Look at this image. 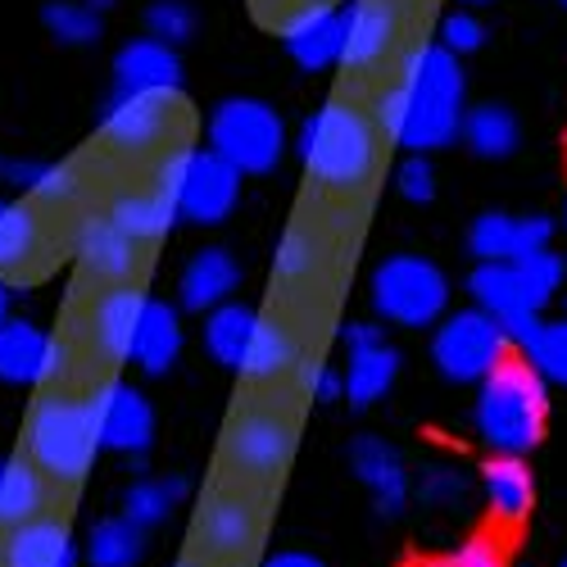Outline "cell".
Listing matches in <instances>:
<instances>
[{
    "mask_svg": "<svg viewBox=\"0 0 567 567\" xmlns=\"http://www.w3.org/2000/svg\"><path fill=\"white\" fill-rule=\"evenodd\" d=\"M549 241H554V218H545V214L513 218V259L540 255V250H549Z\"/></svg>",
    "mask_w": 567,
    "mask_h": 567,
    "instance_id": "43",
    "label": "cell"
},
{
    "mask_svg": "<svg viewBox=\"0 0 567 567\" xmlns=\"http://www.w3.org/2000/svg\"><path fill=\"white\" fill-rule=\"evenodd\" d=\"M69 341L41 332L28 318L0 322V382L6 386H51L69 372Z\"/></svg>",
    "mask_w": 567,
    "mask_h": 567,
    "instance_id": "10",
    "label": "cell"
},
{
    "mask_svg": "<svg viewBox=\"0 0 567 567\" xmlns=\"http://www.w3.org/2000/svg\"><path fill=\"white\" fill-rule=\"evenodd\" d=\"M513 268H517V281H523V291H527V305L540 313L554 296H558V287H563V277H567V268H563V259L554 255V250H540V255H523V259H513Z\"/></svg>",
    "mask_w": 567,
    "mask_h": 567,
    "instance_id": "36",
    "label": "cell"
},
{
    "mask_svg": "<svg viewBox=\"0 0 567 567\" xmlns=\"http://www.w3.org/2000/svg\"><path fill=\"white\" fill-rule=\"evenodd\" d=\"M255 532H259L255 504L246 495H218L200 513V545L214 558H241L255 545Z\"/></svg>",
    "mask_w": 567,
    "mask_h": 567,
    "instance_id": "23",
    "label": "cell"
},
{
    "mask_svg": "<svg viewBox=\"0 0 567 567\" xmlns=\"http://www.w3.org/2000/svg\"><path fill=\"white\" fill-rule=\"evenodd\" d=\"M467 250L477 264H499V259H513V218L508 214H482L472 218L467 227Z\"/></svg>",
    "mask_w": 567,
    "mask_h": 567,
    "instance_id": "37",
    "label": "cell"
},
{
    "mask_svg": "<svg viewBox=\"0 0 567 567\" xmlns=\"http://www.w3.org/2000/svg\"><path fill=\"white\" fill-rule=\"evenodd\" d=\"M395 192L409 205H432L436 200V168H432V159L427 155H409L395 168Z\"/></svg>",
    "mask_w": 567,
    "mask_h": 567,
    "instance_id": "42",
    "label": "cell"
},
{
    "mask_svg": "<svg viewBox=\"0 0 567 567\" xmlns=\"http://www.w3.org/2000/svg\"><path fill=\"white\" fill-rule=\"evenodd\" d=\"M467 291L477 300V309H486L513 346H532L536 332H540V313L527 305V291L523 281H517V268L513 259H499V264H477L467 277Z\"/></svg>",
    "mask_w": 567,
    "mask_h": 567,
    "instance_id": "14",
    "label": "cell"
},
{
    "mask_svg": "<svg viewBox=\"0 0 567 567\" xmlns=\"http://www.w3.org/2000/svg\"><path fill=\"white\" fill-rule=\"evenodd\" d=\"M513 354V341L486 309H458L441 318L432 337V363L445 382H486V377Z\"/></svg>",
    "mask_w": 567,
    "mask_h": 567,
    "instance_id": "8",
    "label": "cell"
},
{
    "mask_svg": "<svg viewBox=\"0 0 567 567\" xmlns=\"http://www.w3.org/2000/svg\"><path fill=\"white\" fill-rule=\"evenodd\" d=\"M186 499V482L182 477H146V482H136V486H127V495H123V517L127 523H136L141 532H151V527H159L164 517L177 508Z\"/></svg>",
    "mask_w": 567,
    "mask_h": 567,
    "instance_id": "32",
    "label": "cell"
},
{
    "mask_svg": "<svg viewBox=\"0 0 567 567\" xmlns=\"http://www.w3.org/2000/svg\"><path fill=\"white\" fill-rule=\"evenodd\" d=\"M563 6H567V0H563Z\"/></svg>",
    "mask_w": 567,
    "mask_h": 567,
    "instance_id": "57",
    "label": "cell"
},
{
    "mask_svg": "<svg viewBox=\"0 0 567 567\" xmlns=\"http://www.w3.org/2000/svg\"><path fill=\"white\" fill-rule=\"evenodd\" d=\"M0 567H78L73 532L45 513L23 527H10L6 545H0Z\"/></svg>",
    "mask_w": 567,
    "mask_h": 567,
    "instance_id": "19",
    "label": "cell"
},
{
    "mask_svg": "<svg viewBox=\"0 0 567 567\" xmlns=\"http://www.w3.org/2000/svg\"><path fill=\"white\" fill-rule=\"evenodd\" d=\"M350 463L359 472V482L372 491L377 508H382V513H400L404 508V499H409V472H404L400 454L386 441H377V436L354 441Z\"/></svg>",
    "mask_w": 567,
    "mask_h": 567,
    "instance_id": "25",
    "label": "cell"
},
{
    "mask_svg": "<svg viewBox=\"0 0 567 567\" xmlns=\"http://www.w3.org/2000/svg\"><path fill=\"white\" fill-rule=\"evenodd\" d=\"M10 318V287H6V277H0V322Z\"/></svg>",
    "mask_w": 567,
    "mask_h": 567,
    "instance_id": "49",
    "label": "cell"
},
{
    "mask_svg": "<svg viewBox=\"0 0 567 567\" xmlns=\"http://www.w3.org/2000/svg\"><path fill=\"white\" fill-rule=\"evenodd\" d=\"M441 45H445V51L450 55H472V51H482V45H486V23L477 19V14H472V10H454V14H445L441 19Z\"/></svg>",
    "mask_w": 567,
    "mask_h": 567,
    "instance_id": "41",
    "label": "cell"
},
{
    "mask_svg": "<svg viewBox=\"0 0 567 567\" xmlns=\"http://www.w3.org/2000/svg\"><path fill=\"white\" fill-rule=\"evenodd\" d=\"M372 309L391 327H432L450 309V277L422 255H391L372 272Z\"/></svg>",
    "mask_w": 567,
    "mask_h": 567,
    "instance_id": "6",
    "label": "cell"
},
{
    "mask_svg": "<svg viewBox=\"0 0 567 567\" xmlns=\"http://www.w3.org/2000/svg\"><path fill=\"white\" fill-rule=\"evenodd\" d=\"M86 400H91V413H96L101 450H114V454H146L151 450V441H155V409H151V400L141 395L132 382L110 377V382H101Z\"/></svg>",
    "mask_w": 567,
    "mask_h": 567,
    "instance_id": "12",
    "label": "cell"
},
{
    "mask_svg": "<svg viewBox=\"0 0 567 567\" xmlns=\"http://www.w3.org/2000/svg\"><path fill=\"white\" fill-rule=\"evenodd\" d=\"M41 23L60 45H91L101 41V14L86 6V0H51L41 10Z\"/></svg>",
    "mask_w": 567,
    "mask_h": 567,
    "instance_id": "35",
    "label": "cell"
},
{
    "mask_svg": "<svg viewBox=\"0 0 567 567\" xmlns=\"http://www.w3.org/2000/svg\"><path fill=\"white\" fill-rule=\"evenodd\" d=\"M209 151L223 155L241 177L272 173L287 151V127L277 110L259 96H227L209 114Z\"/></svg>",
    "mask_w": 567,
    "mask_h": 567,
    "instance_id": "7",
    "label": "cell"
},
{
    "mask_svg": "<svg viewBox=\"0 0 567 567\" xmlns=\"http://www.w3.org/2000/svg\"><path fill=\"white\" fill-rule=\"evenodd\" d=\"M395 37H400V10H395V0H350L341 64L350 73L382 69L386 55L395 51Z\"/></svg>",
    "mask_w": 567,
    "mask_h": 567,
    "instance_id": "16",
    "label": "cell"
},
{
    "mask_svg": "<svg viewBox=\"0 0 567 567\" xmlns=\"http://www.w3.org/2000/svg\"><path fill=\"white\" fill-rule=\"evenodd\" d=\"M300 164L327 196H359L377 173V123L354 101H327L300 127Z\"/></svg>",
    "mask_w": 567,
    "mask_h": 567,
    "instance_id": "2",
    "label": "cell"
},
{
    "mask_svg": "<svg viewBox=\"0 0 567 567\" xmlns=\"http://www.w3.org/2000/svg\"><path fill=\"white\" fill-rule=\"evenodd\" d=\"M146 32L155 41H168V45H182L196 37V10L186 0H155L146 10Z\"/></svg>",
    "mask_w": 567,
    "mask_h": 567,
    "instance_id": "39",
    "label": "cell"
},
{
    "mask_svg": "<svg viewBox=\"0 0 567 567\" xmlns=\"http://www.w3.org/2000/svg\"><path fill=\"white\" fill-rule=\"evenodd\" d=\"M173 132V96L151 91H114L101 110V136L118 155H146Z\"/></svg>",
    "mask_w": 567,
    "mask_h": 567,
    "instance_id": "13",
    "label": "cell"
},
{
    "mask_svg": "<svg viewBox=\"0 0 567 567\" xmlns=\"http://www.w3.org/2000/svg\"><path fill=\"white\" fill-rule=\"evenodd\" d=\"M177 567H205V563H196V558H186V563H177Z\"/></svg>",
    "mask_w": 567,
    "mask_h": 567,
    "instance_id": "54",
    "label": "cell"
},
{
    "mask_svg": "<svg viewBox=\"0 0 567 567\" xmlns=\"http://www.w3.org/2000/svg\"><path fill=\"white\" fill-rule=\"evenodd\" d=\"M146 291L132 287V281H118L110 287L96 309H91V341L110 363H132V341H136V322L146 313Z\"/></svg>",
    "mask_w": 567,
    "mask_h": 567,
    "instance_id": "18",
    "label": "cell"
},
{
    "mask_svg": "<svg viewBox=\"0 0 567 567\" xmlns=\"http://www.w3.org/2000/svg\"><path fill=\"white\" fill-rule=\"evenodd\" d=\"M277 6H281V10H287V6H305V0H277Z\"/></svg>",
    "mask_w": 567,
    "mask_h": 567,
    "instance_id": "52",
    "label": "cell"
},
{
    "mask_svg": "<svg viewBox=\"0 0 567 567\" xmlns=\"http://www.w3.org/2000/svg\"><path fill=\"white\" fill-rule=\"evenodd\" d=\"M296 450V427L291 417L281 409H246L241 417L231 422L227 432V463L241 472V477H255V482H268L287 467Z\"/></svg>",
    "mask_w": 567,
    "mask_h": 567,
    "instance_id": "9",
    "label": "cell"
},
{
    "mask_svg": "<svg viewBox=\"0 0 567 567\" xmlns=\"http://www.w3.org/2000/svg\"><path fill=\"white\" fill-rule=\"evenodd\" d=\"M182 354V318L164 300H146V313L136 322V341H132V363L151 377H164Z\"/></svg>",
    "mask_w": 567,
    "mask_h": 567,
    "instance_id": "26",
    "label": "cell"
},
{
    "mask_svg": "<svg viewBox=\"0 0 567 567\" xmlns=\"http://www.w3.org/2000/svg\"><path fill=\"white\" fill-rule=\"evenodd\" d=\"M86 563L91 567H136L141 563V527L127 523L123 513L96 523L86 540Z\"/></svg>",
    "mask_w": 567,
    "mask_h": 567,
    "instance_id": "33",
    "label": "cell"
},
{
    "mask_svg": "<svg viewBox=\"0 0 567 567\" xmlns=\"http://www.w3.org/2000/svg\"><path fill=\"white\" fill-rule=\"evenodd\" d=\"M563 567H567V558H563Z\"/></svg>",
    "mask_w": 567,
    "mask_h": 567,
    "instance_id": "56",
    "label": "cell"
},
{
    "mask_svg": "<svg viewBox=\"0 0 567 567\" xmlns=\"http://www.w3.org/2000/svg\"><path fill=\"white\" fill-rule=\"evenodd\" d=\"M236 287H241V264H236L231 250H223V246L196 250L192 259H186L182 277H177L182 309H196V313H209V309L227 305Z\"/></svg>",
    "mask_w": 567,
    "mask_h": 567,
    "instance_id": "20",
    "label": "cell"
},
{
    "mask_svg": "<svg viewBox=\"0 0 567 567\" xmlns=\"http://www.w3.org/2000/svg\"><path fill=\"white\" fill-rule=\"evenodd\" d=\"M346 346L350 350H363V346H377V341H386L382 337V327H377V322H346Z\"/></svg>",
    "mask_w": 567,
    "mask_h": 567,
    "instance_id": "46",
    "label": "cell"
},
{
    "mask_svg": "<svg viewBox=\"0 0 567 567\" xmlns=\"http://www.w3.org/2000/svg\"><path fill=\"white\" fill-rule=\"evenodd\" d=\"M427 495L432 499H463V477H454V472H441V477L427 482Z\"/></svg>",
    "mask_w": 567,
    "mask_h": 567,
    "instance_id": "47",
    "label": "cell"
},
{
    "mask_svg": "<svg viewBox=\"0 0 567 567\" xmlns=\"http://www.w3.org/2000/svg\"><path fill=\"white\" fill-rule=\"evenodd\" d=\"M318 255H322V241H318V231L296 223L281 231V241H277V255H272V272L277 281H287V287H296V281L313 277L318 268Z\"/></svg>",
    "mask_w": 567,
    "mask_h": 567,
    "instance_id": "34",
    "label": "cell"
},
{
    "mask_svg": "<svg viewBox=\"0 0 567 567\" xmlns=\"http://www.w3.org/2000/svg\"><path fill=\"white\" fill-rule=\"evenodd\" d=\"M41 218L28 200H0V277L23 272L41 255Z\"/></svg>",
    "mask_w": 567,
    "mask_h": 567,
    "instance_id": "31",
    "label": "cell"
},
{
    "mask_svg": "<svg viewBox=\"0 0 567 567\" xmlns=\"http://www.w3.org/2000/svg\"><path fill=\"white\" fill-rule=\"evenodd\" d=\"M482 491H486L495 523H504V527H517L536 504V477L523 463V454H495L482 467Z\"/></svg>",
    "mask_w": 567,
    "mask_h": 567,
    "instance_id": "22",
    "label": "cell"
},
{
    "mask_svg": "<svg viewBox=\"0 0 567 567\" xmlns=\"http://www.w3.org/2000/svg\"><path fill=\"white\" fill-rule=\"evenodd\" d=\"M136 246H155V241H164V236L177 227V205L159 192V186L151 182V186H127V192H118L114 200H110V209H105Z\"/></svg>",
    "mask_w": 567,
    "mask_h": 567,
    "instance_id": "21",
    "label": "cell"
},
{
    "mask_svg": "<svg viewBox=\"0 0 567 567\" xmlns=\"http://www.w3.org/2000/svg\"><path fill=\"white\" fill-rule=\"evenodd\" d=\"M346 377V395L354 409H368L372 400H382L395 377H400V350L377 341V346H363V350H350V368L341 372Z\"/></svg>",
    "mask_w": 567,
    "mask_h": 567,
    "instance_id": "28",
    "label": "cell"
},
{
    "mask_svg": "<svg viewBox=\"0 0 567 567\" xmlns=\"http://www.w3.org/2000/svg\"><path fill=\"white\" fill-rule=\"evenodd\" d=\"M82 192V173L73 164H41L37 177L28 182V196L41 205H69Z\"/></svg>",
    "mask_w": 567,
    "mask_h": 567,
    "instance_id": "40",
    "label": "cell"
},
{
    "mask_svg": "<svg viewBox=\"0 0 567 567\" xmlns=\"http://www.w3.org/2000/svg\"><path fill=\"white\" fill-rule=\"evenodd\" d=\"M463 6H495V0H463Z\"/></svg>",
    "mask_w": 567,
    "mask_h": 567,
    "instance_id": "53",
    "label": "cell"
},
{
    "mask_svg": "<svg viewBox=\"0 0 567 567\" xmlns=\"http://www.w3.org/2000/svg\"><path fill=\"white\" fill-rule=\"evenodd\" d=\"M255 322H259V313L246 309V305H236V300L209 309V313H205V350H209V359L223 363V368L241 372V359H246V346H250Z\"/></svg>",
    "mask_w": 567,
    "mask_h": 567,
    "instance_id": "30",
    "label": "cell"
},
{
    "mask_svg": "<svg viewBox=\"0 0 567 567\" xmlns=\"http://www.w3.org/2000/svg\"><path fill=\"white\" fill-rule=\"evenodd\" d=\"M114 82L118 91H151V96H177L182 91V60L177 45L155 41V37H136L118 45L114 55Z\"/></svg>",
    "mask_w": 567,
    "mask_h": 567,
    "instance_id": "17",
    "label": "cell"
},
{
    "mask_svg": "<svg viewBox=\"0 0 567 567\" xmlns=\"http://www.w3.org/2000/svg\"><path fill=\"white\" fill-rule=\"evenodd\" d=\"M417 567H454L450 558H427V563H417Z\"/></svg>",
    "mask_w": 567,
    "mask_h": 567,
    "instance_id": "51",
    "label": "cell"
},
{
    "mask_svg": "<svg viewBox=\"0 0 567 567\" xmlns=\"http://www.w3.org/2000/svg\"><path fill=\"white\" fill-rule=\"evenodd\" d=\"M45 499H51V482L28 454L0 458V527L32 523V517H41Z\"/></svg>",
    "mask_w": 567,
    "mask_h": 567,
    "instance_id": "24",
    "label": "cell"
},
{
    "mask_svg": "<svg viewBox=\"0 0 567 567\" xmlns=\"http://www.w3.org/2000/svg\"><path fill=\"white\" fill-rule=\"evenodd\" d=\"M527 359H532V368L545 377V382L567 386V318L540 322L536 341L527 346Z\"/></svg>",
    "mask_w": 567,
    "mask_h": 567,
    "instance_id": "38",
    "label": "cell"
},
{
    "mask_svg": "<svg viewBox=\"0 0 567 567\" xmlns=\"http://www.w3.org/2000/svg\"><path fill=\"white\" fill-rule=\"evenodd\" d=\"M454 567H504V549L495 536H472L450 554Z\"/></svg>",
    "mask_w": 567,
    "mask_h": 567,
    "instance_id": "44",
    "label": "cell"
},
{
    "mask_svg": "<svg viewBox=\"0 0 567 567\" xmlns=\"http://www.w3.org/2000/svg\"><path fill=\"white\" fill-rule=\"evenodd\" d=\"M305 391L318 400V404H332V400H341L346 395V377L337 372V368H327V363H305Z\"/></svg>",
    "mask_w": 567,
    "mask_h": 567,
    "instance_id": "45",
    "label": "cell"
},
{
    "mask_svg": "<svg viewBox=\"0 0 567 567\" xmlns=\"http://www.w3.org/2000/svg\"><path fill=\"white\" fill-rule=\"evenodd\" d=\"M264 567H327L322 558H313V554H300V549H287V554H272Z\"/></svg>",
    "mask_w": 567,
    "mask_h": 567,
    "instance_id": "48",
    "label": "cell"
},
{
    "mask_svg": "<svg viewBox=\"0 0 567 567\" xmlns=\"http://www.w3.org/2000/svg\"><path fill=\"white\" fill-rule=\"evenodd\" d=\"M467 114V82L458 55L441 41H417L400 55L395 82L377 91L372 123L386 141L404 146L409 155H432L463 132Z\"/></svg>",
    "mask_w": 567,
    "mask_h": 567,
    "instance_id": "1",
    "label": "cell"
},
{
    "mask_svg": "<svg viewBox=\"0 0 567 567\" xmlns=\"http://www.w3.org/2000/svg\"><path fill=\"white\" fill-rule=\"evenodd\" d=\"M296 363H300V341L291 327L281 318H259L250 332V346H246V359H241V372L250 382H277V377H287Z\"/></svg>",
    "mask_w": 567,
    "mask_h": 567,
    "instance_id": "27",
    "label": "cell"
},
{
    "mask_svg": "<svg viewBox=\"0 0 567 567\" xmlns=\"http://www.w3.org/2000/svg\"><path fill=\"white\" fill-rule=\"evenodd\" d=\"M563 223H567V200H563Z\"/></svg>",
    "mask_w": 567,
    "mask_h": 567,
    "instance_id": "55",
    "label": "cell"
},
{
    "mask_svg": "<svg viewBox=\"0 0 567 567\" xmlns=\"http://www.w3.org/2000/svg\"><path fill=\"white\" fill-rule=\"evenodd\" d=\"M155 186L186 223L200 227H218L241 200V173L209 146H173L155 168Z\"/></svg>",
    "mask_w": 567,
    "mask_h": 567,
    "instance_id": "5",
    "label": "cell"
},
{
    "mask_svg": "<svg viewBox=\"0 0 567 567\" xmlns=\"http://www.w3.org/2000/svg\"><path fill=\"white\" fill-rule=\"evenodd\" d=\"M86 6L96 10V14H105V10H114V0H86Z\"/></svg>",
    "mask_w": 567,
    "mask_h": 567,
    "instance_id": "50",
    "label": "cell"
},
{
    "mask_svg": "<svg viewBox=\"0 0 567 567\" xmlns=\"http://www.w3.org/2000/svg\"><path fill=\"white\" fill-rule=\"evenodd\" d=\"M277 37L287 45V55L309 69L322 73L341 64V45H346V10H337L332 0H305V6H287L277 19Z\"/></svg>",
    "mask_w": 567,
    "mask_h": 567,
    "instance_id": "11",
    "label": "cell"
},
{
    "mask_svg": "<svg viewBox=\"0 0 567 567\" xmlns=\"http://www.w3.org/2000/svg\"><path fill=\"white\" fill-rule=\"evenodd\" d=\"M23 445H28V458L45 472V482H51V486H78L91 472L96 450H101L91 400L69 395V391L41 395L32 417H28Z\"/></svg>",
    "mask_w": 567,
    "mask_h": 567,
    "instance_id": "4",
    "label": "cell"
},
{
    "mask_svg": "<svg viewBox=\"0 0 567 567\" xmlns=\"http://www.w3.org/2000/svg\"><path fill=\"white\" fill-rule=\"evenodd\" d=\"M73 255H78L82 272L105 281V287H118V281H127L136 272V264H141V246L132 241V236L110 214H86L78 223Z\"/></svg>",
    "mask_w": 567,
    "mask_h": 567,
    "instance_id": "15",
    "label": "cell"
},
{
    "mask_svg": "<svg viewBox=\"0 0 567 567\" xmlns=\"http://www.w3.org/2000/svg\"><path fill=\"white\" fill-rule=\"evenodd\" d=\"M477 386V436L495 454H532L549 427V382L532 359L508 354Z\"/></svg>",
    "mask_w": 567,
    "mask_h": 567,
    "instance_id": "3",
    "label": "cell"
},
{
    "mask_svg": "<svg viewBox=\"0 0 567 567\" xmlns=\"http://www.w3.org/2000/svg\"><path fill=\"white\" fill-rule=\"evenodd\" d=\"M463 141L472 155L482 159H508L517 146H523V127H517V114L508 105H477L463 114Z\"/></svg>",
    "mask_w": 567,
    "mask_h": 567,
    "instance_id": "29",
    "label": "cell"
}]
</instances>
